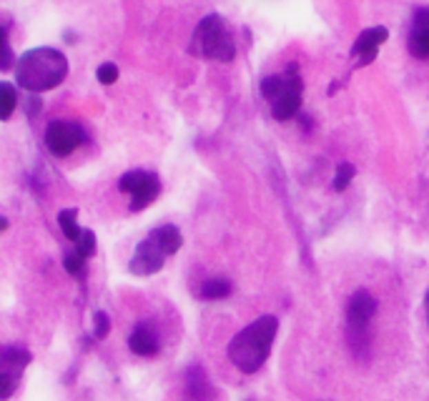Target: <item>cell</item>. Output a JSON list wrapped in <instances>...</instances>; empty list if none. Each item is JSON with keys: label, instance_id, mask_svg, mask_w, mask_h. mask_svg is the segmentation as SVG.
<instances>
[{"label": "cell", "instance_id": "obj_8", "mask_svg": "<svg viewBox=\"0 0 429 401\" xmlns=\"http://www.w3.org/2000/svg\"><path fill=\"white\" fill-rule=\"evenodd\" d=\"M86 143V131L76 121H53L46 128V148L56 158H66Z\"/></svg>", "mask_w": 429, "mask_h": 401}, {"label": "cell", "instance_id": "obj_5", "mask_svg": "<svg viewBox=\"0 0 429 401\" xmlns=\"http://www.w3.org/2000/svg\"><path fill=\"white\" fill-rule=\"evenodd\" d=\"M118 188L131 196V211H143L159 198L161 181L151 171H128L121 176Z\"/></svg>", "mask_w": 429, "mask_h": 401}, {"label": "cell", "instance_id": "obj_10", "mask_svg": "<svg viewBox=\"0 0 429 401\" xmlns=\"http://www.w3.org/2000/svg\"><path fill=\"white\" fill-rule=\"evenodd\" d=\"M409 50L417 58H429V8H419L412 21Z\"/></svg>", "mask_w": 429, "mask_h": 401}, {"label": "cell", "instance_id": "obj_19", "mask_svg": "<svg viewBox=\"0 0 429 401\" xmlns=\"http://www.w3.org/2000/svg\"><path fill=\"white\" fill-rule=\"evenodd\" d=\"M63 266H66V271H68L70 276H81L86 269V258L78 251H70V254L63 256Z\"/></svg>", "mask_w": 429, "mask_h": 401}, {"label": "cell", "instance_id": "obj_4", "mask_svg": "<svg viewBox=\"0 0 429 401\" xmlns=\"http://www.w3.org/2000/svg\"><path fill=\"white\" fill-rule=\"evenodd\" d=\"M191 53L208 61L231 63L236 56L234 38L229 33V25L219 13L206 15L203 21L196 25L194 38H191Z\"/></svg>", "mask_w": 429, "mask_h": 401}, {"label": "cell", "instance_id": "obj_18", "mask_svg": "<svg viewBox=\"0 0 429 401\" xmlns=\"http://www.w3.org/2000/svg\"><path fill=\"white\" fill-rule=\"evenodd\" d=\"M76 251L83 258L93 256V254H96V234L90 229H81V236H78V241H76Z\"/></svg>", "mask_w": 429, "mask_h": 401}, {"label": "cell", "instance_id": "obj_2", "mask_svg": "<svg viewBox=\"0 0 429 401\" xmlns=\"http://www.w3.org/2000/svg\"><path fill=\"white\" fill-rule=\"evenodd\" d=\"M277 331H279L277 316H259L257 321H251L246 329H241L231 339L229 349H226L229 361L243 373L259 371L266 364V359H269L271 346H274V339H277Z\"/></svg>", "mask_w": 429, "mask_h": 401}, {"label": "cell", "instance_id": "obj_14", "mask_svg": "<svg viewBox=\"0 0 429 401\" xmlns=\"http://www.w3.org/2000/svg\"><path fill=\"white\" fill-rule=\"evenodd\" d=\"M18 108V90L10 83H0V121H10Z\"/></svg>", "mask_w": 429, "mask_h": 401}, {"label": "cell", "instance_id": "obj_15", "mask_svg": "<svg viewBox=\"0 0 429 401\" xmlns=\"http://www.w3.org/2000/svg\"><path fill=\"white\" fill-rule=\"evenodd\" d=\"M231 294V284L226 278H211L206 284L201 286V296L206 298V301H221Z\"/></svg>", "mask_w": 429, "mask_h": 401}, {"label": "cell", "instance_id": "obj_23", "mask_svg": "<svg viewBox=\"0 0 429 401\" xmlns=\"http://www.w3.org/2000/svg\"><path fill=\"white\" fill-rule=\"evenodd\" d=\"M424 306H427V316H429V291H427V296H424Z\"/></svg>", "mask_w": 429, "mask_h": 401}, {"label": "cell", "instance_id": "obj_6", "mask_svg": "<svg viewBox=\"0 0 429 401\" xmlns=\"http://www.w3.org/2000/svg\"><path fill=\"white\" fill-rule=\"evenodd\" d=\"M30 361H33L30 351H26L21 346L0 344V401H8L15 394L21 373L28 369Z\"/></svg>", "mask_w": 429, "mask_h": 401}, {"label": "cell", "instance_id": "obj_7", "mask_svg": "<svg viewBox=\"0 0 429 401\" xmlns=\"http://www.w3.org/2000/svg\"><path fill=\"white\" fill-rule=\"evenodd\" d=\"M374 313H377V298L364 289L354 291L349 296V304H346V326H349L352 344H364L367 341V331Z\"/></svg>", "mask_w": 429, "mask_h": 401}, {"label": "cell", "instance_id": "obj_13", "mask_svg": "<svg viewBox=\"0 0 429 401\" xmlns=\"http://www.w3.org/2000/svg\"><path fill=\"white\" fill-rule=\"evenodd\" d=\"M58 226H61L63 236L68 241L76 243L78 236H81V226H78V208H63L58 211Z\"/></svg>", "mask_w": 429, "mask_h": 401}, {"label": "cell", "instance_id": "obj_20", "mask_svg": "<svg viewBox=\"0 0 429 401\" xmlns=\"http://www.w3.org/2000/svg\"><path fill=\"white\" fill-rule=\"evenodd\" d=\"M108 331H111V318H108V313L96 311L93 313V336L96 339H106Z\"/></svg>", "mask_w": 429, "mask_h": 401}, {"label": "cell", "instance_id": "obj_9", "mask_svg": "<svg viewBox=\"0 0 429 401\" xmlns=\"http://www.w3.org/2000/svg\"><path fill=\"white\" fill-rule=\"evenodd\" d=\"M301 93H304V81L299 76V65L297 63H291L289 68H286V88L284 93L277 98V101H271V116L277 118V121H289L299 113L301 108Z\"/></svg>", "mask_w": 429, "mask_h": 401}, {"label": "cell", "instance_id": "obj_16", "mask_svg": "<svg viewBox=\"0 0 429 401\" xmlns=\"http://www.w3.org/2000/svg\"><path fill=\"white\" fill-rule=\"evenodd\" d=\"M354 176H357V168H354L352 163H339V166H337V173H334V191H337V194H344L346 188H349V183L354 181Z\"/></svg>", "mask_w": 429, "mask_h": 401}, {"label": "cell", "instance_id": "obj_3", "mask_svg": "<svg viewBox=\"0 0 429 401\" xmlns=\"http://www.w3.org/2000/svg\"><path fill=\"white\" fill-rule=\"evenodd\" d=\"M181 243H183V236L171 223L161 226V229H153L136 246L131 261H128V271L133 276H153V274H159L163 269L166 258L173 256L181 249Z\"/></svg>", "mask_w": 429, "mask_h": 401}, {"label": "cell", "instance_id": "obj_11", "mask_svg": "<svg viewBox=\"0 0 429 401\" xmlns=\"http://www.w3.org/2000/svg\"><path fill=\"white\" fill-rule=\"evenodd\" d=\"M128 346H131V351L139 353V356H153V353H159V336L153 331V326H148L146 321L133 326L131 336H128Z\"/></svg>", "mask_w": 429, "mask_h": 401}, {"label": "cell", "instance_id": "obj_12", "mask_svg": "<svg viewBox=\"0 0 429 401\" xmlns=\"http://www.w3.org/2000/svg\"><path fill=\"white\" fill-rule=\"evenodd\" d=\"M384 41H389V30L384 25H374V28L359 33V38L354 41L352 45V58H359L361 53H369V50H379V45Z\"/></svg>", "mask_w": 429, "mask_h": 401}, {"label": "cell", "instance_id": "obj_21", "mask_svg": "<svg viewBox=\"0 0 429 401\" xmlns=\"http://www.w3.org/2000/svg\"><path fill=\"white\" fill-rule=\"evenodd\" d=\"M96 78L103 85H113L118 81V65L116 63H103V65H98Z\"/></svg>", "mask_w": 429, "mask_h": 401}, {"label": "cell", "instance_id": "obj_22", "mask_svg": "<svg viewBox=\"0 0 429 401\" xmlns=\"http://www.w3.org/2000/svg\"><path fill=\"white\" fill-rule=\"evenodd\" d=\"M8 229V218L6 216H0V231H6Z\"/></svg>", "mask_w": 429, "mask_h": 401}, {"label": "cell", "instance_id": "obj_1", "mask_svg": "<svg viewBox=\"0 0 429 401\" xmlns=\"http://www.w3.org/2000/svg\"><path fill=\"white\" fill-rule=\"evenodd\" d=\"M68 76V61L58 48H30L15 61V81L28 93L53 90Z\"/></svg>", "mask_w": 429, "mask_h": 401}, {"label": "cell", "instance_id": "obj_17", "mask_svg": "<svg viewBox=\"0 0 429 401\" xmlns=\"http://www.w3.org/2000/svg\"><path fill=\"white\" fill-rule=\"evenodd\" d=\"M10 68H15V56L13 48H10V41H8V30L0 25V70Z\"/></svg>", "mask_w": 429, "mask_h": 401}]
</instances>
